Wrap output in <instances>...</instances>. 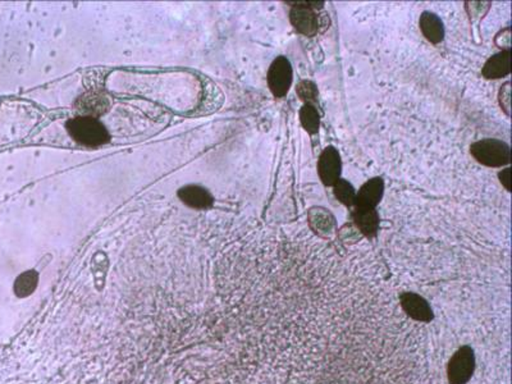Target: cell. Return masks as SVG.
<instances>
[{
	"mask_svg": "<svg viewBox=\"0 0 512 384\" xmlns=\"http://www.w3.org/2000/svg\"><path fill=\"white\" fill-rule=\"evenodd\" d=\"M178 196L182 202L191 208L207 209L210 208L213 204V196L210 195L208 190L195 185L180 189Z\"/></svg>",
	"mask_w": 512,
	"mask_h": 384,
	"instance_id": "8fae6325",
	"label": "cell"
},
{
	"mask_svg": "<svg viewBox=\"0 0 512 384\" xmlns=\"http://www.w3.org/2000/svg\"><path fill=\"white\" fill-rule=\"evenodd\" d=\"M383 194H384V181L381 177L371 178L368 182L364 183L359 192H356L354 205L364 208H376L382 200Z\"/></svg>",
	"mask_w": 512,
	"mask_h": 384,
	"instance_id": "ba28073f",
	"label": "cell"
},
{
	"mask_svg": "<svg viewBox=\"0 0 512 384\" xmlns=\"http://www.w3.org/2000/svg\"><path fill=\"white\" fill-rule=\"evenodd\" d=\"M314 1H298L295 3L290 12V21L292 26L305 36H315L319 33V17L315 8H323V6H312Z\"/></svg>",
	"mask_w": 512,
	"mask_h": 384,
	"instance_id": "5b68a950",
	"label": "cell"
},
{
	"mask_svg": "<svg viewBox=\"0 0 512 384\" xmlns=\"http://www.w3.org/2000/svg\"><path fill=\"white\" fill-rule=\"evenodd\" d=\"M419 26L425 39L432 44H440L445 39V27L441 18L433 12H423Z\"/></svg>",
	"mask_w": 512,
	"mask_h": 384,
	"instance_id": "7c38bea8",
	"label": "cell"
},
{
	"mask_svg": "<svg viewBox=\"0 0 512 384\" xmlns=\"http://www.w3.org/2000/svg\"><path fill=\"white\" fill-rule=\"evenodd\" d=\"M298 98L305 102V104H314L318 100V89L312 81L304 79L296 87Z\"/></svg>",
	"mask_w": 512,
	"mask_h": 384,
	"instance_id": "2e32d148",
	"label": "cell"
},
{
	"mask_svg": "<svg viewBox=\"0 0 512 384\" xmlns=\"http://www.w3.org/2000/svg\"><path fill=\"white\" fill-rule=\"evenodd\" d=\"M470 153L476 162L493 168L507 165L511 160L508 143L496 138H486L474 143L470 146Z\"/></svg>",
	"mask_w": 512,
	"mask_h": 384,
	"instance_id": "7a4b0ae2",
	"label": "cell"
},
{
	"mask_svg": "<svg viewBox=\"0 0 512 384\" xmlns=\"http://www.w3.org/2000/svg\"><path fill=\"white\" fill-rule=\"evenodd\" d=\"M354 221L359 231L366 237H374L379 229V214L376 208H364L355 207L352 213Z\"/></svg>",
	"mask_w": 512,
	"mask_h": 384,
	"instance_id": "9c48e42d",
	"label": "cell"
},
{
	"mask_svg": "<svg viewBox=\"0 0 512 384\" xmlns=\"http://www.w3.org/2000/svg\"><path fill=\"white\" fill-rule=\"evenodd\" d=\"M467 11H469L470 17H472V16H473V17H480V16L484 14L481 12V8L486 6L488 3H484V1H473V3H467Z\"/></svg>",
	"mask_w": 512,
	"mask_h": 384,
	"instance_id": "d6986e66",
	"label": "cell"
},
{
	"mask_svg": "<svg viewBox=\"0 0 512 384\" xmlns=\"http://www.w3.org/2000/svg\"><path fill=\"white\" fill-rule=\"evenodd\" d=\"M334 187V196L337 197L338 202H342L346 207H352L356 197V191L354 186L349 181L339 178L337 182L333 185Z\"/></svg>",
	"mask_w": 512,
	"mask_h": 384,
	"instance_id": "9a60e30c",
	"label": "cell"
},
{
	"mask_svg": "<svg viewBox=\"0 0 512 384\" xmlns=\"http://www.w3.org/2000/svg\"><path fill=\"white\" fill-rule=\"evenodd\" d=\"M268 86L276 98H283L290 92L293 81V70L288 59L279 55L273 60L268 71Z\"/></svg>",
	"mask_w": 512,
	"mask_h": 384,
	"instance_id": "277c9868",
	"label": "cell"
},
{
	"mask_svg": "<svg viewBox=\"0 0 512 384\" xmlns=\"http://www.w3.org/2000/svg\"><path fill=\"white\" fill-rule=\"evenodd\" d=\"M342 170V160L334 146H327L318 160V173L325 186H333L337 182Z\"/></svg>",
	"mask_w": 512,
	"mask_h": 384,
	"instance_id": "8992f818",
	"label": "cell"
},
{
	"mask_svg": "<svg viewBox=\"0 0 512 384\" xmlns=\"http://www.w3.org/2000/svg\"><path fill=\"white\" fill-rule=\"evenodd\" d=\"M499 105L505 111L507 116H510V108H511V84L510 81L505 82L499 94Z\"/></svg>",
	"mask_w": 512,
	"mask_h": 384,
	"instance_id": "e0dca14e",
	"label": "cell"
},
{
	"mask_svg": "<svg viewBox=\"0 0 512 384\" xmlns=\"http://www.w3.org/2000/svg\"><path fill=\"white\" fill-rule=\"evenodd\" d=\"M510 50H502L488 59L481 70V75L488 79H497L506 77L510 73Z\"/></svg>",
	"mask_w": 512,
	"mask_h": 384,
	"instance_id": "30bf717a",
	"label": "cell"
},
{
	"mask_svg": "<svg viewBox=\"0 0 512 384\" xmlns=\"http://www.w3.org/2000/svg\"><path fill=\"white\" fill-rule=\"evenodd\" d=\"M496 44L502 49V50H510L511 46V36H510V27H507L505 30H502L496 38Z\"/></svg>",
	"mask_w": 512,
	"mask_h": 384,
	"instance_id": "ac0fdd59",
	"label": "cell"
},
{
	"mask_svg": "<svg viewBox=\"0 0 512 384\" xmlns=\"http://www.w3.org/2000/svg\"><path fill=\"white\" fill-rule=\"evenodd\" d=\"M402 309L411 319L423 323H430L435 315L428 301L420 295L414 292H403L400 296Z\"/></svg>",
	"mask_w": 512,
	"mask_h": 384,
	"instance_id": "52a82bcc",
	"label": "cell"
},
{
	"mask_svg": "<svg viewBox=\"0 0 512 384\" xmlns=\"http://www.w3.org/2000/svg\"><path fill=\"white\" fill-rule=\"evenodd\" d=\"M307 219L310 227L319 235H329L334 227V216L320 207L310 209Z\"/></svg>",
	"mask_w": 512,
	"mask_h": 384,
	"instance_id": "4fadbf2b",
	"label": "cell"
},
{
	"mask_svg": "<svg viewBox=\"0 0 512 384\" xmlns=\"http://www.w3.org/2000/svg\"><path fill=\"white\" fill-rule=\"evenodd\" d=\"M475 371V353L470 346H462L450 360L447 377L450 384H467Z\"/></svg>",
	"mask_w": 512,
	"mask_h": 384,
	"instance_id": "3957f363",
	"label": "cell"
},
{
	"mask_svg": "<svg viewBox=\"0 0 512 384\" xmlns=\"http://www.w3.org/2000/svg\"><path fill=\"white\" fill-rule=\"evenodd\" d=\"M67 131L78 143L97 148L109 141V132L103 124L92 117H77L68 121Z\"/></svg>",
	"mask_w": 512,
	"mask_h": 384,
	"instance_id": "6da1fadb",
	"label": "cell"
},
{
	"mask_svg": "<svg viewBox=\"0 0 512 384\" xmlns=\"http://www.w3.org/2000/svg\"><path fill=\"white\" fill-rule=\"evenodd\" d=\"M510 173H511L510 168H506V170H503L502 172H499V181H501V183L505 186L507 191H510V190H511V185H510Z\"/></svg>",
	"mask_w": 512,
	"mask_h": 384,
	"instance_id": "ffe728a7",
	"label": "cell"
},
{
	"mask_svg": "<svg viewBox=\"0 0 512 384\" xmlns=\"http://www.w3.org/2000/svg\"><path fill=\"white\" fill-rule=\"evenodd\" d=\"M300 121L305 131L309 133H317L320 126V116L314 104H304L300 111Z\"/></svg>",
	"mask_w": 512,
	"mask_h": 384,
	"instance_id": "5bb4252c",
	"label": "cell"
}]
</instances>
